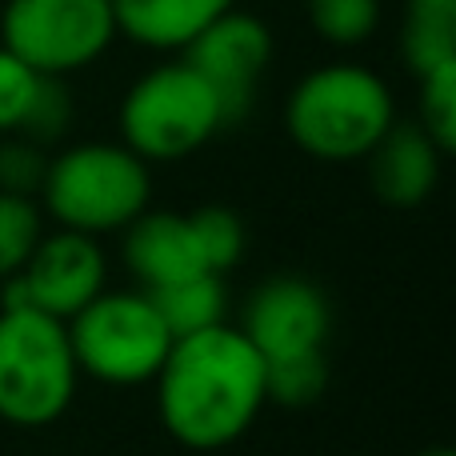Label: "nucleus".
Wrapping results in <instances>:
<instances>
[{"label":"nucleus","instance_id":"ddd939ff","mask_svg":"<svg viewBox=\"0 0 456 456\" xmlns=\"http://www.w3.org/2000/svg\"><path fill=\"white\" fill-rule=\"evenodd\" d=\"M117 32L149 53H181L232 0H109Z\"/></svg>","mask_w":456,"mask_h":456},{"label":"nucleus","instance_id":"f257e3e1","mask_svg":"<svg viewBox=\"0 0 456 456\" xmlns=\"http://www.w3.org/2000/svg\"><path fill=\"white\" fill-rule=\"evenodd\" d=\"M152 385L160 425L192 452L236 444L268 404L265 356L228 321L192 337H176Z\"/></svg>","mask_w":456,"mask_h":456},{"label":"nucleus","instance_id":"b1692460","mask_svg":"<svg viewBox=\"0 0 456 456\" xmlns=\"http://www.w3.org/2000/svg\"><path fill=\"white\" fill-rule=\"evenodd\" d=\"M417 456H456L449 444H433V449H425V452H417Z\"/></svg>","mask_w":456,"mask_h":456},{"label":"nucleus","instance_id":"f03ea898","mask_svg":"<svg viewBox=\"0 0 456 456\" xmlns=\"http://www.w3.org/2000/svg\"><path fill=\"white\" fill-rule=\"evenodd\" d=\"M396 125L393 88L369 64L337 61L305 72L284 101V133L324 165L364 160Z\"/></svg>","mask_w":456,"mask_h":456},{"label":"nucleus","instance_id":"aec40b11","mask_svg":"<svg viewBox=\"0 0 456 456\" xmlns=\"http://www.w3.org/2000/svg\"><path fill=\"white\" fill-rule=\"evenodd\" d=\"M420 80V120L417 125L433 136V144L449 157L456 149V61L436 64Z\"/></svg>","mask_w":456,"mask_h":456},{"label":"nucleus","instance_id":"4be33fe9","mask_svg":"<svg viewBox=\"0 0 456 456\" xmlns=\"http://www.w3.org/2000/svg\"><path fill=\"white\" fill-rule=\"evenodd\" d=\"M40 77L32 64H24L16 53H8L0 45V136H16L28 117L32 101H37V88H40Z\"/></svg>","mask_w":456,"mask_h":456},{"label":"nucleus","instance_id":"0eeeda50","mask_svg":"<svg viewBox=\"0 0 456 456\" xmlns=\"http://www.w3.org/2000/svg\"><path fill=\"white\" fill-rule=\"evenodd\" d=\"M120 40L109 0H8L0 45L45 77L85 72Z\"/></svg>","mask_w":456,"mask_h":456},{"label":"nucleus","instance_id":"9b49d317","mask_svg":"<svg viewBox=\"0 0 456 456\" xmlns=\"http://www.w3.org/2000/svg\"><path fill=\"white\" fill-rule=\"evenodd\" d=\"M120 256L144 292L208 273L189 213H165V208H144L120 232Z\"/></svg>","mask_w":456,"mask_h":456},{"label":"nucleus","instance_id":"a211bd4d","mask_svg":"<svg viewBox=\"0 0 456 456\" xmlns=\"http://www.w3.org/2000/svg\"><path fill=\"white\" fill-rule=\"evenodd\" d=\"M192 232H197L200 256H205L208 273L224 276L232 265H240L244 244H248V232H244V221L224 205H200L189 213Z\"/></svg>","mask_w":456,"mask_h":456},{"label":"nucleus","instance_id":"1a4fd4ad","mask_svg":"<svg viewBox=\"0 0 456 456\" xmlns=\"http://www.w3.org/2000/svg\"><path fill=\"white\" fill-rule=\"evenodd\" d=\"M240 332L265 361L324 348L332 332L329 297L305 276H268L244 300Z\"/></svg>","mask_w":456,"mask_h":456},{"label":"nucleus","instance_id":"6ab92c4d","mask_svg":"<svg viewBox=\"0 0 456 456\" xmlns=\"http://www.w3.org/2000/svg\"><path fill=\"white\" fill-rule=\"evenodd\" d=\"M40 236H45V213L37 200L0 192V281L20 273Z\"/></svg>","mask_w":456,"mask_h":456},{"label":"nucleus","instance_id":"f8f14e48","mask_svg":"<svg viewBox=\"0 0 456 456\" xmlns=\"http://www.w3.org/2000/svg\"><path fill=\"white\" fill-rule=\"evenodd\" d=\"M364 160H369V181H372V192L380 197V205L420 208L436 192V184H441L444 152L436 149L433 136L417 120L412 125L396 120Z\"/></svg>","mask_w":456,"mask_h":456},{"label":"nucleus","instance_id":"4468645a","mask_svg":"<svg viewBox=\"0 0 456 456\" xmlns=\"http://www.w3.org/2000/svg\"><path fill=\"white\" fill-rule=\"evenodd\" d=\"M401 56L412 77L456 61V0H404Z\"/></svg>","mask_w":456,"mask_h":456},{"label":"nucleus","instance_id":"39448f33","mask_svg":"<svg viewBox=\"0 0 456 456\" xmlns=\"http://www.w3.org/2000/svg\"><path fill=\"white\" fill-rule=\"evenodd\" d=\"M80 369L69 329L37 308L0 313V420L12 428H48L72 409Z\"/></svg>","mask_w":456,"mask_h":456},{"label":"nucleus","instance_id":"423d86ee","mask_svg":"<svg viewBox=\"0 0 456 456\" xmlns=\"http://www.w3.org/2000/svg\"><path fill=\"white\" fill-rule=\"evenodd\" d=\"M80 377H93L112 388H133L157 380L173 332L160 321L144 289L109 292L88 300L72 321H64Z\"/></svg>","mask_w":456,"mask_h":456},{"label":"nucleus","instance_id":"412c9836","mask_svg":"<svg viewBox=\"0 0 456 456\" xmlns=\"http://www.w3.org/2000/svg\"><path fill=\"white\" fill-rule=\"evenodd\" d=\"M72 117H77V101H72L64 77H40L37 101H32L28 117H24V125H20V133H16V136H24V141L48 149V144L64 141Z\"/></svg>","mask_w":456,"mask_h":456},{"label":"nucleus","instance_id":"f3484780","mask_svg":"<svg viewBox=\"0 0 456 456\" xmlns=\"http://www.w3.org/2000/svg\"><path fill=\"white\" fill-rule=\"evenodd\" d=\"M313 32L332 48H356L377 37L385 8L380 0H305Z\"/></svg>","mask_w":456,"mask_h":456},{"label":"nucleus","instance_id":"20e7f679","mask_svg":"<svg viewBox=\"0 0 456 456\" xmlns=\"http://www.w3.org/2000/svg\"><path fill=\"white\" fill-rule=\"evenodd\" d=\"M117 125L120 144L144 165H173L205 149L228 120L213 85L189 61H165L128 85Z\"/></svg>","mask_w":456,"mask_h":456},{"label":"nucleus","instance_id":"dca6fc26","mask_svg":"<svg viewBox=\"0 0 456 456\" xmlns=\"http://www.w3.org/2000/svg\"><path fill=\"white\" fill-rule=\"evenodd\" d=\"M329 356L324 348L313 353H292L265 361V401L281 404V409H308L324 396L329 388Z\"/></svg>","mask_w":456,"mask_h":456},{"label":"nucleus","instance_id":"6e6552de","mask_svg":"<svg viewBox=\"0 0 456 456\" xmlns=\"http://www.w3.org/2000/svg\"><path fill=\"white\" fill-rule=\"evenodd\" d=\"M273 28L256 12L232 4L181 48V61H189L213 85L228 125H240L256 101V85L273 64Z\"/></svg>","mask_w":456,"mask_h":456},{"label":"nucleus","instance_id":"7ed1b4c3","mask_svg":"<svg viewBox=\"0 0 456 456\" xmlns=\"http://www.w3.org/2000/svg\"><path fill=\"white\" fill-rule=\"evenodd\" d=\"M40 200L61 228L101 240L125 232L152 205V173L120 141L69 144L48 157Z\"/></svg>","mask_w":456,"mask_h":456},{"label":"nucleus","instance_id":"9d476101","mask_svg":"<svg viewBox=\"0 0 456 456\" xmlns=\"http://www.w3.org/2000/svg\"><path fill=\"white\" fill-rule=\"evenodd\" d=\"M20 284L28 292V308L56 321H72L88 300H96L109 281V256H104L101 240L72 228H56L45 232L24 260Z\"/></svg>","mask_w":456,"mask_h":456},{"label":"nucleus","instance_id":"5701e85b","mask_svg":"<svg viewBox=\"0 0 456 456\" xmlns=\"http://www.w3.org/2000/svg\"><path fill=\"white\" fill-rule=\"evenodd\" d=\"M48 149L24 141V136H0V192L37 200L45 189Z\"/></svg>","mask_w":456,"mask_h":456},{"label":"nucleus","instance_id":"2eb2a0df","mask_svg":"<svg viewBox=\"0 0 456 456\" xmlns=\"http://www.w3.org/2000/svg\"><path fill=\"white\" fill-rule=\"evenodd\" d=\"M149 300L157 305L160 321L168 324L173 340L205 332V329H213V324H224V313H228V292L216 273L192 276V281L168 284V289H152Z\"/></svg>","mask_w":456,"mask_h":456}]
</instances>
